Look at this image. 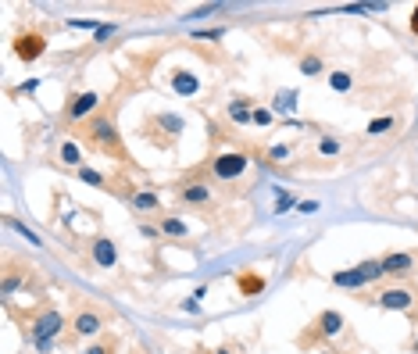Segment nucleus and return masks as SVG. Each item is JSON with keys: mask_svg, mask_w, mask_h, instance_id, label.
I'll return each mask as SVG.
<instances>
[{"mask_svg": "<svg viewBox=\"0 0 418 354\" xmlns=\"http://www.w3.org/2000/svg\"><path fill=\"white\" fill-rule=\"evenodd\" d=\"M68 326H65V315H61L57 308H44L39 315L26 326V337H29V344L39 351V354H47V351H54V344H57V337L65 333Z\"/></svg>", "mask_w": 418, "mask_h": 354, "instance_id": "nucleus-1", "label": "nucleus"}, {"mask_svg": "<svg viewBox=\"0 0 418 354\" xmlns=\"http://www.w3.org/2000/svg\"><path fill=\"white\" fill-rule=\"evenodd\" d=\"M379 279H386L379 258L358 261L354 268H340V272H332V276H329V283H332V286H340V290H361V286H372V283H379Z\"/></svg>", "mask_w": 418, "mask_h": 354, "instance_id": "nucleus-2", "label": "nucleus"}, {"mask_svg": "<svg viewBox=\"0 0 418 354\" xmlns=\"http://www.w3.org/2000/svg\"><path fill=\"white\" fill-rule=\"evenodd\" d=\"M82 129H86V140L93 143V147H100V151H115V158H125V151H122V136H118V126H115V118H111V115H93Z\"/></svg>", "mask_w": 418, "mask_h": 354, "instance_id": "nucleus-3", "label": "nucleus"}, {"mask_svg": "<svg viewBox=\"0 0 418 354\" xmlns=\"http://www.w3.org/2000/svg\"><path fill=\"white\" fill-rule=\"evenodd\" d=\"M100 104H104V97L97 90H72L68 100H65V122H82V126H86L97 115Z\"/></svg>", "mask_w": 418, "mask_h": 354, "instance_id": "nucleus-4", "label": "nucleus"}, {"mask_svg": "<svg viewBox=\"0 0 418 354\" xmlns=\"http://www.w3.org/2000/svg\"><path fill=\"white\" fill-rule=\"evenodd\" d=\"M11 50L18 61H26V65H32V61H39L47 54V32L44 29H22L15 39H11Z\"/></svg>", "mask_w": 418, "mask_h": 354, "instance_id": "nucleus-5", "label": "nucleus"}, {"mask_svg": "<svg viewBox=\"0 0 418 354\" xmlns=\"http://www.w3.org/2000/svg\"><path fill=\"white\" fill-rule=\"evenodd\" d=\"M247 169H250V154L247 151H222V154L211 158V176L222 179V183L240 179Z\"/></svg>", "mask_w": 418, "mask_h": 354, "instance_id": "nucleus-6", "label": "nucleus"}, {"mask_svg": "<svg viewBox=\"0 0 418 354\" xmlns=\"http://www.w3.org/2000/svg\"><path fill=\"white\" fill-rule=\"evenodd\" d=\"M79 340H93V337H100L104 333V315L97 308H79L75 315H72V326H68Z\"/></svg>", "mask_w": 418, "mask_h": 354, "instance_id": "nucleus-7", "label": "nucleus"}, {"mask_svg": "<svg viewBox=\"0 0 418 354\" xmlns=\"http://www.w3.org/2000/svg\"><path fill=\"white\" fill-rule=\"evenodd\" d=\"M90 261L97 268H104V272H111V268L118 265V243L111 236H97L90 240Z\"/></svg>", "mask_w": 418, "mask_h": 354, "instance_id": "nucleus-8", "label": "nucleus"}, {"mask_svg": "<svg viewBox=\"0 0 418 354\" xmlns=\"http://www.w3.org/2000/svg\"><path fill=\"white\" fill-rule=\"evenodd\" d=\"M343 326H347V319L340 315V311H322V315L315 319V326H307L311 329V340H332V337H340L343 333Z\"/></svg>", "mask_w": 418, "mask_h": 354, "instance_id": "nucleus-9", "label": "nucleus"}, {"mask_svg": "<svg viewBox=\"0 0 418 354\" xmlns=\"http://www.w3.org/2000/svg\"><path fill=\"white\" fill-rule=\"evenodd\" d=\"M375 304H379L383 311H411L415 308V294L408 286H386L379 297H375Z\"/></svg>", "mask_w": 418, "mask_h": 354, "instance_id": "nucleus-10", "label": "nucleus"}, {"mask_svg": "<svg viewBox=\"0 0 418 354\" xmlns=\"http://www.w3.org/2000/svg\"><path fill=\"white\" fill-rule=\"evenodd\" d=\"M169 86H172V93H179V97H197V93H200V75L190 72V68H172Z\"/></svg>", "mask_w": 418, "mask_h": 354, "instance_id": "nucleus-11", "label": "nucleus"}, {"mask_svg": "<svg viewBox=\"0 0 418 354\" xmlns=\"http://www.w3.org/2000/svg\"><path fill=\"white\" fill-rule=\"evenodd\" d=\"M379 261H383V272L393 276V279L415 272V258H411L408 251H393V254H386V258H379Z\"/></svg>", "mask_w": 418, "mask_h": 354, "instance_id": "nucleus-12", "label": "nucleus"}, {"mask_svg": "<svg viewBox=\"0 0 418 354\" xmlns=\"http://www.w3.org/2000/svg\"><path fill=\"white\" fill-rule=\"evenodd\" d=\"M179 201L182 204H207V201H211V186H207L204 179L179 183Z\"/></svg>", "mask_w": 418, "mask_h": 354, "instance_id": "nucleus-13", "label": "nucleus"}, {"mask_svg": "<svg viewBox=\"0 0 418 354\" xmlns=\"http://www.w3.org/2000/svg\"><path fill=\"white\" fill-rule=\"evenodd\" d=\"M229 118H233L236 122V126H254V100H250V97H236V100H229Z\"/></svg>", "mask_w": 418, "mask_h": 354, "instance_id": "nucleus-14", "label": "nucleus"}, {"mask_svg": "<svg viewBox=\"0 0 418 354\" xmlns=\"http://www.w3.org/2000/svg\"><path fill=\"white\" fill-rule=\"evenodd\" d=\"M268 286V279L261 272H254V268H247V272H236V290L243 297H258L261 290Z\"/></svg>", "mask_w": 418, "mask_h": 354, "instance_id": "nucleus-15", "label": "nucleus"}, {"mask_svg": "<svg viewBox=\"0 0 418 354\" xmlns=\"http://www.w3.org/2000/svg\"><path fill=\"white\" fill-rule=\"evenodd\" d=\"M129 204H133V212H140V215L161 212V197H158L154 190H133V194H129Z\"/></svg>", "mask_w": 418, "mask_h": 354, "instance_id": "nucleus-16", "label": "nucleus"}, {"mask_svg": "<svg viewBox=\"0 0 418 354\" xmlns=\"http://www.w3.org/2000/svg\"><path fill=\"white\" fill-rule=\"evenodd\" d=\"M158 229H161V236H172V240H186V236H190V225H186L179 215H161Z\"/></svg>", "mask_w": 418, "mask_h": 354, "instance_id": "nucleus-17", "label": "nucleus"}, {"mask_svg": "<svg viewBox=\"0 0 418 354\" xmlns=\"http://www.w3.org/2000/svg\"><path fill=\"white\" fill-rule=\"evenodd\" d=\"M57 158H61V165H68V169H82V147L75 140H61V147H57Z\"/></svg>", "mask_w": 418, "mask_h": 354, "instance_id": "nucleus-18", "label": "nucleus"}, {"mask_svg": "<svg viewBox=\"0 0 418 354\" xmlns=\"http://www.w3.org/2000/svg\"><path fill=\"white\" fill-rule=\"evenodd\" d=\"M272 111L276 115H294L297 111V90H279L272 97Z\"/></svg>", "mask_w": 418, "mask_h": 354, "instance_id": "nucleus-19", "label": "nucleus"}, {"mask_svg": "<svg viewBox=\"0 0 418 354\" xmlns=\"http://www.w3.org/2000/svg\"><path fill=\"white\" fill-rule=\"evenodd\" d=\"M325 82H329V90H332V93H350V90H354V75L343 72V68L325 72Z\"/></svg>", "mask_w": 418, "mask_h": 354, "instance_id": "nucleus-20", "label": "nucleus"}, {"mask_svg": "<svg viewBox=\"0 0 418 354\" xmlns=\"http://www.w3.org/2000/svg\"><path fill=\"white\" fill-rule=\"evenodd\" d=\"M297 72H301V75H307V79L322 75V72H325V61H322V54H304V57L297 61Z\"/></svg>", "mask_w": 418, "mask_h": 354, "instance_id": "nucleus-21", "label": "nucleus"}, {"mask_svg": "<svg viewBox=\"0 0 418 354\" xmlns=\"http://www.w3.org/2000/svg\"><path fill=\"white\" fill-rule=\"evenodd\" d=\"M79 179L86 183V186H93V190H111L108 176H104V172H97V169H90V165H82V169H79Z\"/></svg>", "mask_w": 418, "mask_h": 354, "instance_id": "nucleus-22", "label": "nucleus"}, {"mask_svg": "<svg viewBox=\"0 0 418 354\" xmlns=\"http://www.w3.org/2000/svg\"><path fill=\"white\" fill-rule=\"evenodd\" d=\"M4 222H8V229H15V233H18V236H22V240H26V243H32V247H44V240H39V236H36V233H32V229H29V225H26V222H18V218H15V215H8V218H4Z\"/></svg>", "mask_w": 418, "mask_h": 354, "instance_id": "nucleus-23", "label": "nucleus"}, {"mask_svg": "<svg viewBox=\"0 0 418 354\" xmlns=\"http://www.w3.org/2000/svg\"><path fill=\"white\" fill-rule=\"evenodd\" d=\"M393 126H397V118H393V115H383V118H372L365 133H368V136H386Z\"/></svg>", "mask_w": 418, "mask_h": 354, "instance_id": "nucleus-24", "label": "nucleus"}, {"mask_svg": "<svg viewBox=\"0 0 418 354\" xmlns=\"http://www.w3.org/2000/svg\"><path fill=\"white\" fill-rule=\"evenodd\" d=\"M289 154H294V147H289V143H272V147L265 151V158H268L272 165H283V161H289Z\"/></svg>", "mask_w": 418, "mask_h": 354, "instance_id": "nucleus-25", "label": "nucleus"}, {"mask_svg": "<svg viewBox=\"0 0 418 354\" xmlns=\"http://www.w3.org/2000/svg\"><path fill=\"white\" fill-rule=\"evenodd\" d=\"M79 354H118V340L111 337V340H93L90 347H82Z\"/></svg>", "mask_w": 418, "mask_h": 354, "instance_id": "nucleus-26", "label": "nucleus"}, {"mask_svg": "<svg viewBox=\"0 0 418 354\" xmlns=\"http://www.w3.org/2000/svg\"><path fill=\"white\" fill-rule=\"evenodd\" d=\"M204 297H207V286H197L193 294L186 297V301H182L179 308H182V311H190V315H197V311H200V301H204Z\"/></svg>", "mask_w": 418, "mask_h": 354, "instance_id": "nucleus-27", "label": "nucleus"}, {"mask_svg": "<svg viewBox=\"0 0 418 354\" xmlns=\"http://www.w3.org/2000/svg\"><path fill=\"white\" fill-rule=\"evenodd\" d=\"M340 151H343V143H340L336 136H322V140H319V154H322V158H336Z\"/></svg>", "mask_w": 418, "mask_h": 354, "instance_id": "nucleus-28", "label": "nucleus"}, {"mask_svg": "<svg viewBox=\"0 0 418 354\" xmlns=\"http://www.w3.org/2000/svg\"><path fill=\"white\" fill-rule=\"evenodd\" d=\"M297 204H301V201H297L294 194H279V197H276V215H286L289 207H297Z\"/></svg>", "mask_w": 418, "mask_h": 354, "instance_id": "nucleus-29", "label": "nucleus"}, {"mask_svg": "<svg viewBox=\"0 0 418 354\" xmlns=\"http://www.w3.org/2000/svg\"><path fill=\"white\" fill-rule=\"evenodd\" d=\"M115 32H118V26H115V22H104V26L93 32V44H104V39H111Z\"/></svg>", "mask_w": 418, "mask_h": 354, "instance_id": "nucleus-30", "label": "nucleus"}, {"mask_svg": "<svg viewBox=\"0 0 418 354\" xmlns=\"http://www.w3.org/2000/svg\"><path fill=\"white\" fill-rule=\"evenodd\" d=\"M272 122H276V111H272V108H258L254 111V126L265 129V126H272Z\"/></svg>", "mask_w": 418, "mask_h": 354, "instance_id": "nucleus-31", "label": "nucleus"}, {"mask_svg": "<svg viewBox=\"0 0 418 354\" xmlns=\"http://www.w3.org/2000/svg\"><path fill=\"white\" fill-rule=\"evenodd\" d=\"M100 26H104V22H93V18H68V29H93V32H97Z\"/></svg>", "mask_w": 418, "mask_h": 354, "instance_id": "nucleus-32", "label": "nucleus"}, {"mask_svg": "<svg viewBox=\"0 0 418 354\" xmlns=\"http://www.w3.org/2000/svg\"><path fill=\"white\" fill-rule=\"evenodd\" d=\"M22 279H26V276H15V272H8V276H4V297H11L15 290L22 286Z\"/></svg>", "mask_w": 418, "mask_h": 354, "instance_id": "nucleus-33", "label": "nucleus"}, {"mask_svg": "<svg viewBox=\"0 0 418 354\" xmlns=\"http://www.w3.org/2000/svg\"><path fill=\"white\" fill-rule=\"evenodd\" d=\"M197 39H222L225 36V29H200V32H193Z\"/></svg>", "mask_w": 418, "mask_h": 354, "instance_id": "nucleus-34", "label": "nucleus"}, {"mask_svg": "<svg viewBox=\"0 0 418 354\" xmlns=\"http://www.w3.org/2000/svg\"><path fill=\"white\" fill-rule=\"evenodd\" d=\"M297 212H301V215H315V212H319V201H301Z\"/></svg>", "mask_w": 418, "mask_h": 354, "instance_id": "nucleus-35", "label": "nucleus"}, {"mask_svg": "<svg viewBox=\"0 0 418 354\" xmlns=\"http://www.w3.org/2000/svg\"><path fill=\"white\" fill-rule=\"evenodd\" d=\"M140 233L147 236V240H154V236H161V229H158V225H151V222H140Z\"/></svg>", "mask_w": 418, "mask_h": 354, "instance_id": "nucleus-36", "label": "nucleus"}, {"mask_svg": "<svg viewBox=\"0 0 418 354\" xmlns=\"http://www.w3.org/2000/svg\"><path fill=\"white\" fill-rule=\"evenodd\" d=\"M411 32H415V36H418V4H415V8H411Z\"/></svg>", "mask_w": 418, "mask_h": 354, "instance_id": "nucleus-37", "label": "nucleus"}, {"mask_svg": "<svg viewBox=\"0 0 418 354\" xmlns=\"http://www.w3.org/2000/svg\"><path fill=\"white\" fill-rule=\"evenodd\" d=\"M215 354H236V351H229V347H218V351H215Z\"/></svg>", "mask_w": 418, "mask_h": 354, "instance_id": "nucleus-38", "label": "nucleus"}, {"mask_svg": "<svg viewBox=\"0 0 418 354\" xmlns=\"http://www.w3.org/2000/svg\"><path fill=\"white\" fill-rule=\"evenodd\" d=\"M411 351H415V354H418V333H415V344H411Z\"/></svg>", "mask_w": 418, "mask_h": 354, "instance_id": "nucleus-39", "label": "nucleus"}, {"mask_svg": "<svg viewBox=\"0 0 418 354\" xmlns=\"http://www.w3.org/2000/svg\"><path fill=\"white\" fill-rule=\"evenodd\" d=\"M319 354H336V351H319Z\"/></svg>", "mask_w": 418, "mask_h": 354, "instance_id": "nucleus-40", "label": "nucleus"}]
</instances>
